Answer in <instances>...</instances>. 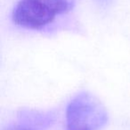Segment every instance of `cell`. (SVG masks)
<instances>
[{
  "label": "cell",
  "instance_id": "cell-1",
  "mask_svg": "<svg viewBox=\"0 0 130 130\" xmlns=\"http://www.w3.org/2000/svg\"><path fill=\"white\" fill-rule=\"evenodd\" d=\"M76 0H20L13 12V21L18 26L40 29L56 16L74 7Z\"/></svg>",
  "mask_w": 130,
  "mask_h": 130
},
{
  "label": "cell",
  "instance_id": "cell-2",
  "mask_svg": "<svg viewBox=\"0 0 130 130\" xmlns=\"http://www.w3.org/2000/svg\"><path fill=\"white\" fill-rule=\"evenodd\" d=\"M108 120L104 106L92 94L77 95L66 110L67 130H100Z\"/></svg>",
  "mask_w": 130,
  "mask_h": 130
},
{
  "label": "cell",
  "instance_id": "cell-3",
  "mask_svg": "<svg viewBox=\"0 0 130 130\" xmlns=\"http://www.w3.org/2000/svg\"><path fill=\"white\" fill-rule=\"evenodd\" d=\"M19 130H32V129H30V128H21V129H19Z\"/></svg>",
  "mask_w": 130,
  "mask_h": 130
}]
</instances>
